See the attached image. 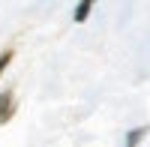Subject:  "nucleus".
Listing matches in <instances>:
<instances>
[{
    "label": "nucleus",
    "instance_id": "nucleus-1",
    "mask_svg": "<svg viewBox=\"0 0 150 147\" xmlns=\"http://www.w3.org/2000/svg\"><path fill=\"white\" fill-rule=\"evenodd\" d=\"M9 114H12V93L6 90V93H0V123L9 120Z\"/></svg>",
    "mask_w": 150,
    "mask_h": 147
},
{
    "label": "nucleus",
    "instance_id": "nucleus-2",
    "mask_svg": "<svg viewBox=\"0 0 150 147\" xmlns=\"http://www.w3.org/2000/svg\"><path fill=\"white\" fill-rule=\"evenodd\" d=\"M144 135H147V126H138V129H132V132H126V147H138Z\"/></svg>",
    "mask_w": 150,
    "mask_h": 147
},
{
    "label": "nucleus",
    "instance_id": "nucleus-3",
    "mask_svg": "<svg viewBox=\"0 0 150 147\" xmlns=\"http://www.w3.org/2000/svg\"><path fill=\"white\" fill-rule=\"evenodd\" d=\"M90 9H93V3H90V0L78 3V6H75V21H84L87 15H90Z\"/></svg>",
    "mask_w": 150,
    "mask_h": 147
},
{
    "label": "nucleus",
    "instance_id": "nucleus-4",
    "mask_svg": "<svg viewBox=\"0 0 150 147\" xmlns=\"http://www.w3.org/2000/svg\"><path fill=\"white\" fill-rule=\"evenodd\" d=\"M12 63V51H3V54H0V75H3V69Z\"/></svg>",
    "mask_w": 150,
    "mask_h": 147
}]
</instances>
